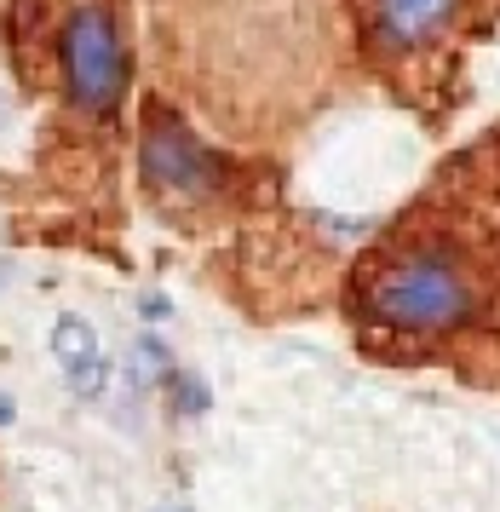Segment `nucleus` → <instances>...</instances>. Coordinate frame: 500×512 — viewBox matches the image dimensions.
<instances>
[{
  "label": "nucleus",
  "mask_w": 500,
  "mask_h": 512,
  "mask_svg": "<svg viewBox=\"0 0 500 512\" xmlns=\"http://www.w3.org/2000/svg\"><path fill=\"white\" fill-rule=\"evenodd\" d=\"M466 311H472V282L455 254H437V248L397 259L374 282V317L391 328L437 334V328H455Z\"/></svg>",
  "instance_id": "1"
},
{
  "label": "nucleus",
  "mask_w": 500,
  "mask_h": 512,
  "mask_svg": "<svg viewBox=\"0 0 500 512\" xmlns=\"http://www.w3.org/2000/svg\"><path fill=\"white\" fill-rule=\"evenodd\" d=\"M64 75L81 110H115V98L127 87V52L115 41L104 6H81L64 24Z\"/></svg>",
  "instance_id": "2"
},
{
  "label": "nucleus",
  "mask_w": 500,
  "mask_h": 512,
  "mask_svg": "<svg viewBox=\"0 0 500 512\" xmlns=\"http://www.w3.org/2000/svg\"><path fill=\"white\" fill-rule=\"evenodd\" d=\"M144 179H156V185H167V190L196 196V190H213L219 162H213L202 144L184 133L179 121L156 116V121H150V133H144Z\"/></svg>",
  "instance_id": "3"
},
{
  "label": "nucleus",
  "mask_w": 500,
  "mask_h": 512,
  "mask_svg": "<svg viewBox=\"0 0 500 512\" xmlns=\"http://www.w3.org/2000/svg\"><path fill=\"white\" fill-rule=\"evenodd\" d=\"M52 357L64 363L69 386L81 397L104 392V351H98V334L81 317H58V328H52Z\"/></svg>",
  "instance_id": "4"
},
{
  "label": "nucleus",
  "mask_w": 500,
  "mask_h": 512,
  "mask_svg": "<svg viewBox=\"0 0 500 512\" xmlns=\"http://www.w3.org/2000/svg\"><path fill=\"white\" fill-rule=\"evenodd\" d=\"M374 6H380V29L403 47L432 41L437 29L455 18V0H374Z\"/></svg>",
  "instance_id": "5"
},
{
  "label": "nucleus",
  "mask_w": 500,
  "mask_h": 512,
  "mask_svg": "<svg viewBox=\"0 0 500 512\" xmlns=\"http://www.w3.org/2000/svg\"><path fill=\"white\" fill-rule=\"evenodd\" d=\"M6 420H12V397H0V426H6Z\"/></svg>",
  "instance_id": "6"
}]
</instances>
